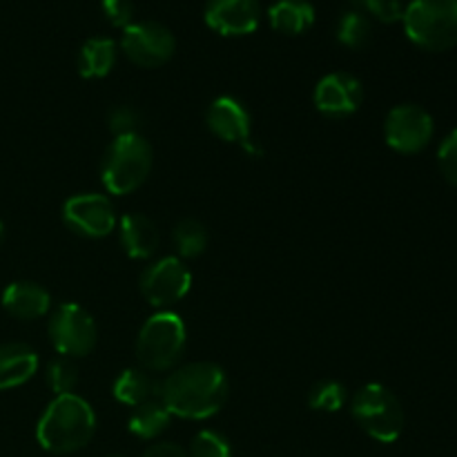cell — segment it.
<instances>
[{
	"mask_svg": "<svg viewBox=\"0 0 457 457\" xmlns=\"http://www.w3.org/2000/svg\"><path fill=\"white\" fill-rule=\"evenodd\" d=\"M190 457H232V446L221 433L199 431L190 445Z\"/></svg>",
	"mask_w": 457,
	"mask_h": 457,
	"instance_id": "obj_26",
	"label": "cell"
},
{
	"mask_svg": "<svg viewBox=\"0 0 457 457\" xmlns=\"http://www.w3.org/2000/svg\"><path fill=\"white\" fill-rule=\"evenodd\" d=\"M114 400L125 406H138L143 402H150L161 397V382L145 369H125L114 379Z\"/></svg>",
	"mask_w": 457,
	"mask_h": 457,
	"instance_id": "obj_18",
	"label": "cell"
},
{
	"mask_svg": "<svg viewBox=\"0 0 457 457\" xmlns=\"http://www.w3.org/2000/svg\"><path fill=\"white\" fill-rule=\"evenodd\" d=\"M433 134H436L433 116L415 103L393 107L384 120V138H386L388 147L400 154L422 152L433 141Z\"/></svg>",
	"mask_w": 457,
	"mask_h": 457,
	"instance_id": "obj_9",
	"label": "cell"
},
{
	"mask_svg": "<svg viewBox=\"0 0 457 457\" xmlns=\"http://www.w3.org/2000/svg\"><path fill=\"white\" fill-rule=\"evenodd\" d=\"M152 165H154L152 145L141 134L114 138L103 156V186L116 196L129 195L147 181Z\"/></svg>",
	"mask_w": 457,
	"mask_h": 457,
	"instance_id": "obj_3",
	"label": "cell"
},
{
	"mask_svg": "<svg viewBox=\"0 0 457 457\" xmlns=\"http://www.w3.org/2000/svg\"><path fill=\"white\" fill-rule=\"evenodd\" d=\"M364 103V87L360 79L348 71L326 74L315 87V107L328 119H346Z\"/></svg>",
	"mask_w": 457,
	"mask_h": 457,
	"instance_id": "obj_12",
	"label": "cell"
},
{
	"mask_svg": "<svg viewBox=\"0 0 457 457\" xmlns=\"http://www.w3.org/2000/svg\"><path fill=\"white\" fill-rule=\"evenodd\" d=\"M335 34H337L339 43L346 45V47L361 49L369 45L373 29H370V21L366 18L364 12H360V9H348V12H344L339 16L337 31Z\"/></svg>",
	"mask_w": 457,
	"mask_h": 457,
	"instance_id": "obj_24",
	"label": "cell"
},
{
	"mask_svg": "<svg viewBox=\"0 0 457 457\" xmlns=\"http://www.w3.org/2000/svg\"><path fill=\"white\" fill-rule=\"evenodd\" d=\"M141 128V114L134 107L119 105L112 110L110 114V129L116 138L129 137V134H138Z\"/></svg>",
	"mask_w": 457,
	"mask_h": 457,
	"instance_id": "obj_27",
	"label": "cell"
},
{
	"mask_svg": "<svg viewBox=\"0 0 457 457\" xmlns=\"http://www.w3.org/2000/svg\"><path fill=\"white\" fill-rule=\"evenodd\" d=\"M353 3L360 4V7H366V4H369V0H353Z\"/></svg>",
	"mask_w": 457,
	"mask_h": 457,
	"instance_id": "obj_32",
	"label": "cell"
},
{
	"mask_svg": "<svg viewBox=\"0 0 457 457\" xmlns=\"http://www.w3.org/2000/svg\"><path fill=\"white\" fill-rule=\"evenodd\" d=\"M3 237H4V226H3V221H0V241H3Z\"/></svg>",
	"mask_w": 457,
	"mask_h": 457,
	"instance_id": "obj_33",
	"label": "cell"
},
{
	"mask_svg": "<svg viewBox=\"0 0 457 457\" xmlns=\"http://www.w3.org/2000/svg\"><path fill=\"white\" fill-rule=\"evenodd\" d=\"M366 9H369L373 16H378L379 21L395 22V21H402L406 7L402 0H369Z\"/></svg>",
	"mask_w": 457,
	"mask_h": 457,
	"instance_id": "obj_30",
	"label": "cell"
},
{
	"mask_svg": "<svg viewBox=\"0 0 457 457\" xmlns=\"http://www.w3.org/2000/svg\"><path fill=\"white\" fill-rule=\"evenodd\" d=\"M94 431H96V415L89 402L76 393H67L54 397L40 415L36 440L49 453L67 455L87 446Z\"/></svg>",
	"mask_w": 457,
	"mask_h": 457,
	"instance_id": "obj_2",
	"label": "cell"
},
{
	"mask_svg": "<svg viewBox=\"0 0 457 457\" xmlns=\"http://www.w3.org/2000/svg\"><path fill=\"white\" fill-rule=\"evenodd\" d=\"M120 49L138 67H159L174 56L177 38L156 21L132 22L120 34Z\"/></svg>",
	"mask_w": 457,
	"mask_h": 457,
	"instance_id": "obj_10",
	"label": "cell"
},
{
	"mask_svg": "<svg viewBox=\"0 0 457 457\" xmlns=\"http://www.w3.org/2000/svg\"><path fill=\"white\" fill-rule=\"evenodd\" d=\"M3 308L16 320H40L52 308V295L34 281H13L4 288Z\"/></svg>",
	"mask_w": 457,
	"mask_h": 457,
	"instance_id": "obj_15",
	"label": "cell"
},
{
	"mask_svg": "<svg viewBox=\"0 0 457 457\" xmlns=\"http://www.w3.org/2000/svg\"><path fill=\"white\" fill-rule=\"evenodd\" d=\"M170 420H172V413L168 411V406L163 404L161 397H154V400L134 406L128 420V428L138 440H156L170 427Z\"/></svg>",
	"mask_w": 457,
	"mask_h": 457,
	"instance_id": "obj_21",
	"label": "cell"
},
{
	"mask_svg": "<svg viewBox=\"0 0 457 457\" xmlns=\"http://www.w3.org/2000/svg\"><path fill=\"white\" fill-rule=\"evenodd\" d=\"M138 288L150 306L168 311L187 297L192 288V272L179 257H163L141 272Z\"/></svg>",
	"mask_w": 457,
	"mask_h": 457,
	"instance_id": "obj_8",
	"label": "cell"
},
{
	"mask_svg": "<svg viewBox=\"0 0 457 457\" xmlns=\"http://www.w3.org/2000/svg\"><path fill=\"white\" fill-rule=\"evenodd\" d=\"M172 241L177 245L179 259H195L208 248V228L199 219H181L172 230Z\"/></svg>",
	"mask_w": 457,
	"mask_h": 457,
	"instance_id": "obj_22",
	"label": "cell"
},
{
	"mask_svg": "<svg viewBox=\"0 0 457 457\" xmlns=\"http://www.w3.org/2000/svg\"><path fill=\"white\" fill-rule=\"evenodd\" d=\"M143 457H190L179 445L172 442H159V445H152L150 449L143 453Z\"/></svg>",
	"mask_w": 457,
	"mask_h": 457,
	"instance_id": "obj_31",
	"label": "cell"
},
{
	"mask_svg": "<svg viewBox=\"0 0 457 457\" xmlns=\"http://www.w3.org/2000/svg\"><path fill=\"white\" fill-rule=\"evenodd\" d=\"M437 165H440L442 177L457 187V129L442 141L440 150H437Z\"/></svg>",
	"mask_w": 457,
	"mask_h": 457,
	"instance_id": "obj_28",
	"label": "cell"
},
{
	"mask_svg": "<svg viewBox=\"0 0 457 457\" xmlns=\"http://www.w3.org/2000/svg\"><path fill=\"white\" fill-rule=\"evenodd\" d=\"M110 457H120V455H110Z\"/></svg>",
	"mask_w": 457,
	"mask_h": 457,
	"instance_id": "obj_34",
	"label": "cell"
},
{
	"mask_svg": "<svg viewBox=\"0 0 457 457\" xmlns=\"http://www.w3.org/2000/svg\"><path fill=\"white\" fill-rule=\"evenodd\" d=\"M49 339L58 355L85 357L96 346V321L79 303H62L49 320Z\"/></svg>",
	"mask_w": 457,
	"mask_h": 457,
	"instance_id": "obj_7",
	"label": "cell"
},
{
	"mask_svg": "<svg viewBox=\"0 0 457 457\" xmlns=\"http://www.w3.org/2000/svg\"><path fill=\"white\" fill-rule=\"evenodd\" d=\"M351 413L357 427L382 445H393L404 431L406 415L395 393L384 384H366L353 395Z\"/></svg>",
	"mask_w": 457,
	"mask_h": 457,
	"instance_id": "obj_6",
	"label": "cell"
},
{
	"mask_svg": "<svg viewBox=\"0 0 457 457\" xmlns=\"http://www.w3.org/2000/svg\"><path fill=\"white\" fill-rule=\"evenodd\" d=\"M116 56H119L116 40L107 38V36H94V38L85 40L79 52V61H76L79 74L83 79H103L116 65Z\"/></svg>",
	"mask_w": 457,
	"mask_h": 457,
	"instance_id": "obj_19",
	"label": "cell"
},
{
	"mask_svg": "<svg viewBox=\"0 0 457 457\" xmlns=\"http://www.w3.org/2000/svg\"><path fill=\"white\" fill-rule=\"evenodd\" d=\"M268 18L277 31L288 36L303 34L315 22V7L311 0H275L268 7Z\"/></svg>",
	"mask_w": 457,
	"mask_h": 457,
	"instance_id": "obj_20",
	"label": "cell"
},
{
	"mask_svg": "<svg viewBox=\"0 0 457 457\" xmlns=\"http://www.w3.org/2000/svg\"><path fill=\"white\" fill-rule=\"evenodd\" d=\"M226 370L212 361H192L179 366L161 382V400L172 418L208 420L228 402Z\"/></svg>",
	"mask_w": 457,
	"mask_h": 457,
	"instance_id": "obj_1",
	"label": "cell"
},
{
	"mask_svg": "<svg viewBox=\"0 0 457 457\" xmlns=\"http://www.w3.org/2000/svg\"><path fill=\"white\" fill-rule=\"evenodd\" d=\"M348 388L335 379H321L308 391V406L320 413H337L348 404Z\"/></svg>",
	"mask_w": 457,
	"mask_h": 457,
	"instance_id": "obj_23",
	"label": "cell"
},
{
	"mask_svg": "<svg viewBox=\"0 0 457 457\" xmlns=\"http://www.w3.org/2000/svg\"><path fill=\"white\" fill-rule=\"evenodd\" d=\"M402 22L411 43L427 52H446L457 45V0H411Z\"/></svg>",
	"mask_w": 457,
	"mask_h": 457,
	"instance_id": "obj_5",
	"label": "cell"
},
{
	"mask_svg": "<svg viewBox=\"0 0 457 457\" xmlns=\"http://www.w3.org/2000/svg\"><path fill=\"white\" fill-rule=\"evenodd\" d=\"M47 384L54 391V395H67L74 393L76 384H79V369L71 361V357H54L47 364Z\"/></svg>",
	"mask_w": 457,
	"mask_h": 457,
	"instance_id": "obj_25",
	"label": "cell"
},
{
	"mask_svg": "<svg viewBox=\"0 0 457 457\" xmlns=\"http://www.w3.org/2000/svg\"><path fill=\"white\" fill-rule=\"evenodd\" d=\"M38 370V355L27 344H3L0 346V391L22 386Z\"/></svg>",
	"mask_w": 457,
	"mask_h": 457,
	"instance_id": "obj_17",
	"label": "cell"
},
{
	"mask_svg": "<svg viewBox=\"0 0 457 457\" xmlns=\"http://www.w3.org/2000/svg\"><path fill=\"white\" fill-rule=\"evenodd\" d=\"M187 346L186 324L170 311H159L141 326L137 337V360L150 373H165L181 361Z\"/></svg>",
	"mask_w": 457,
	"mask_h": 457,
	"instance_id": "obj_4",
	"label": "cell"
},
{
	"mask_svg": "<svg viewBox=\"0 0 457 457\" xmlns=\"http://www.w3.org/2000/svg\"><path fill=\"white\" fill-rule=\"evenodd\" d=\"M62 221L67 228L87 239H101L112 235L119 226L116 210L105 195L87 192V195H76L65 201L62 205Z\"/></svg>",
	"mask_w": 457,
	"mask_h": 457,
	"instance_id": "obj_11",
	"label": "cell"
},
{
	"mask_svg": "<svg viewBox=\"0 0 457 457\" xmlns=\"http://www.w3.org/2000/svg\"><path fill=\"white\" fill-rule=\"evenodd\" d=\"M119 239L128 257L150 259L159 250V230L145 214H125L119 226Z\"/></svg>",
	"mask_w": 457,
	"mask_h": 457,
	"instance_id": "obj_16",
	"label": "cell"
},
{
	"mask_svg": "<svg viewBox=\"0 0 457 457\" xmlns=\"http://www.w3.org/2000/svg\"><path fill=\"white\" fill-rule=\"evenodd\" d=\"M101 9L110 25L125 29L134 22V3L132 0H101Z\"/></svg>",
	"mask_w": 457,
	"mask_h": 457,
	"instance_id": "obj_29",
	"label": "cell"
},
{
	"mask_svg": "<svg viewBox=\"0 0 457 457\" xmlns=\"http://www.w3.org/2000/svg\"><path fill=\"white\" fill-rule=\"evenodd\" d=\"M205 25L221 36L253 34L262 21L259 0H208L205 3Z\"/></svg>",
	"mask_w": 457,
	"mask_h": 457,
	"instance_id": "obj_13",
	"label": "cell"
},
{
	"mask_svg": "<svg viewBox=\"0 0 457 457\" xmlns=\"http://www.w3.org/2000/svg\"><path fill=\"white\" fill-rule=\"evenodd\" d=\"M208 128L214 137L228 143H239L245 150H250V134H253V120H250V112L245 110L244 103L235 96H219L214 98L210 105Z\"/></svg>",
	"mask_w": 457,
	"mask_h": 457,
	"instance_id": "obj_14",
	"label": "cell"
}]
</instances>
